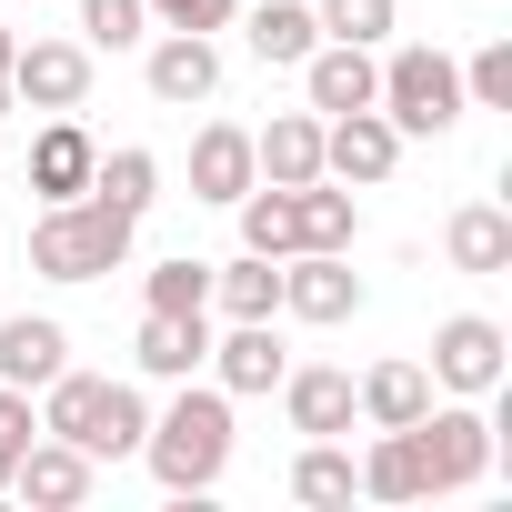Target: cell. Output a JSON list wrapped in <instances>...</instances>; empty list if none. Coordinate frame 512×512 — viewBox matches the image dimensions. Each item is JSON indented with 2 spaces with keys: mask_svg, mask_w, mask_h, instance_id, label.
<instances>
[{
  "mask_svg": "<svg viewBox=\"0 0 512 512\" xmlns=\"http://www.w3.org/2000/svg\"><path fill=\"white\" fill-rule=\"evenodd\" d=\"M352 412H362L372 432H402V422L432 412V372H422V362H372V372L352 382Z\"/></svg>",
  "mask_w": 512,
  "mask_h": 512,
  "instance_id": "ffe728a7",
  "label": "cell"
},
{
  "mask_svg": "<svg viewBox=\"0 0 512 512\" xmlns=\"http://www.w3.org/2000/svg\"><path fill=\"white\" fill-rule=\"evenodd\" d=\"M272 392H282V412H292V432H302V442H332V432H352V372L312 362V372H282Z\"/></svg>",
  "mask_w": 512,
  "mask_h": 512,
  "instance_id": "e0dca14e",
  "label": "cell"
},
{
  "mask_svg": "<svg viewBox=\"0 0 512 512\" xmlns=\"http://www.w3.org/2000/svg\"><path fill=\"white\" fill-rule=\"evenodd\" d=\"M131 231L141 221H121L111 201H41V221H31V272L41 282H101V272H121L131 262Z\"/></svg>",
  "mask_w": 512,
  "mask_h": 512,
  "instance_id": "3957f363",
  "label": "cell"
},
{
  "mask_svg": "<svg viewBox=\"0 0 512 512\" xmlns=\"http://www.w3.org/2000/svg\"><path fill=\"white\" fill-rule=\"evenodd\" d=\"M372 81H382V61L362 51V41H312V61H302V101L332 121V111H372Z\"/></svg>",
  "mask_w": 512,
  "mask_h": 512,
  "instance_id": "7c38bea8",
  "label": "cell"
},
{
  "mask_svg": "<svg viewBox=\"0 0 512 512\" xmlns=\"http://www.w3.org/2000/svg\"><path fill=\"white\" fill-rule=\"evenodd\" d=\"M91 482H101V462H91L81 442H61V432H31V452L11 462V492H21L31 512H81Z\"/></svg>",
  "mask_w": 512,
  "mask_h": 512,
  "instance_id": "ba28073f",
  "label": "cell"
},
{
  "mask_svg": "<svg viewBox=\"0 0 512 512\" xmlns=\"http://www.w3.org/2000/svg\"><path fill=\"white\" fill-rule=\"evenodd\" d=\"M11 51H21V31H11V21H0V81H11Z\"/></svg>",
  "mask_w": 512,
  "mask_h": 512,
  "instance_id": "836d02e7",
  "label": "cell"
},
{
  "mask_svg": "<svg viewBox=\"0 0 512 512\" xmlns=\"http://www.w3.org/2000/svg\"><path fill=\"white\" fill-rule=\"evenodd\" d=\"M91 161H101V141H91L71 111H51L41 141H31V191H41V201H81V191H91Z\"/></svg>",
  "mask_w": 512,
  "mask_h": 512,
  "instance_id": "4fadbf2b",
  "label": "cell"
},
{
  "mask_svg": "<svg viewBox=\"0 0 512 512\" xmlns=\"http://www.w3.org/2000/svg\"><path fill=\"white\" fill-rule=\"evenodd\" d=\"M131 362H141L151 382H191V372L211 362V322H201V312H141Z\"/></svg>",
  "mask_w": 512,
  "mask_h": 512,
  "instance_id": "2e32d148",
  "label": "cell"
},
{
  "mask_svg": "<svg viewBox=\"0 0 512 512\" xmlns=\"http://www.w3.org/2000/svg\"><path fill=\"white\" fill-rule=\"evenodd\" d=\"M31 432H41V412H31V392H11V382H0V492H11V462L31 452Z\"/></svg>",
  "mask_w": 512,
  "mask_h": 512,
  "instance_id": "1f68e13d",
  "label": "cell"
},
{
  "mask_svg": "<svg viewBox=\"0 0 512 512\" xmlns=\"http://www.w3.org/2000/svg\"><path fill=\"white\" fill-rule=\"evenodd\" d=\"M412 442H422V472H432V492H472V482L492 472V452H502L492 412H472V402H432V412L412 422Z\"/></svg>",
  "mask_w": 512,
  "mask_h": 512,
  "instance_id": "5b68a950",
  "label": "cell"
},
{
  "mask_svg": "<svg viewBox=\"0 0 512 512\" xmlns=\"http://www.w3.org/2000/svg\"><path fill=\"white\" fill-rule=\"evenodd\" d=\"M372 111L402 131V141H442L472 101H462V61L452 51H432V41H402L392 61H382V81H372Z\"/></svg>",
  "mask_w": 512,
  "mask_h": 512,
  "instance_id": "277c9868",
  "label": "cell"
},
{
  "mask_svg": "<svg viewBox=\"0 0 512 512\" xmlns=\"http://www.w3.org/2000/svg\"><path fill=\"white\" fill-rule=\"evenodd\" d=\"M51 372H71V332H61L51 312H11V322H0V382H11V392H41Z\"/></svg>",
  "mask_w": 512,
  "mask_h": 512,
  "instance_id": "9a60e30c",
  "label": "cell"
},
{
  "mask_svg": "<svg viewBox=\"0 0 512 512\" xmlns=\"http://www.w3.org/2000/svg\"><path fill=\"white\" fill-rule=\"evenodd\" d=\"M81 41L91 51H131V41H151V11L141 0H81Z\"/></svg>",
  "mask_w": 512,
  "mask_h": 512,
  "instance_id": "f546056e",
  "label": "cell"
},
{
  "mask_svg": "<svg viewBox=\"0 0 512 512\" xmlns=\"http://www.w3.org/2000/svg\"><path fill=\"white\" fill-rule=\"evenodd\" d=\"M241 41H251V61H282V71H302V61H312V41H322V21H312V0H262Z\"/></svg>",
  "mask_w": 512,
  "mask_h": 512,
  "instance_id": "cb8c5ba5",
  "label": "cell"
},
{
  "mask_svg": "<svg viewBox=\"0 0 512 512\" xmlns=\"http://www.w3.org/2000/svg\"><path fill=\"white\" fill-rule=\"evenodd\" d=\"M91 201H111L121 221H141V211L161 201V161H151V151H101V161H91Z\"/></svg>",
  "mask_w": 512,
  "mask_h": 512,
  "instance_id": "484cf974",
  "label": "cell"
},
{
  "mask_svg": "<svg viewBox=\"0 0 512 512\" xmlns=\"http://www.w3.org/2000/svg\"><path fill=\"white\" fill-rule=\"evenodd\" d=\"M141 11H151L161 31H231L241 0H141Z\"/></svg>",
  "mask_w": 512,
  "mask_h": 512,
  "instance_id": "d6a6232c",
  "label": "cell"
},
{
  "mask_svg": "<svg viewBox=\"0 0 512 512\" xmlns=\"http://www.w3.org/2000/svg\"><path fill=\"white\" fill-rule=\"evenodd\" d=\"M392 161H402V131H392L382 111H332V121H322V181L372 191V181H392Z\"/></svg>",
  "mask_w": 512,
  "mask_h": 512,
  "instance_id": "9c48e42d",
  "label": "cell"
},
{
  "mask_svg": "<svg viewBox=\"0 0 512 512\" xmlns=\"http://www.w3.org/2000/svg\"><path fill=\"white\" fill-rule=\"evenodd\" d=\"M141 462H151L161 492H211V482L231 472V392H221V382H181L171 412H151Z\"/></svg>",
  "mask_w": 512,
  "mask_h": 512,
  "instance_id": "6da1fadb",
  "label": "cell"
},
{
  "mask_svg": "<svg viewBox=\"0 0 512 512\" xmlns=\"http://www.w3.org/2000/svg\"><path fill=\"white\" fill-rule=\"evenodd\" d=\"M11 101L21 111H81L91 101V41H21L11 51Z\"/></svg>",
  "mask_w": 512,
  "mask_h": 512,
  "instance_id": "52a82bcc",
  "label": "cell"
},
{
  "mask_svg": "<svg viewBox=\"0 0 512 512\" xmlns=\"http://www.w3.org/2000/svg\"><path fill=\"white\" fill-rule=\"evenodd\" d=\"M11 111H21V101H11V81H0V121H11Z\"/></svg>",
  "mask_w": 512,
  "mask_h": 512,
  "instance_id": "e575fe53",
  "label": "cell"
},
{
  "mask_svg": "<svg viewBox=\"0 0 512 512\" xmlns=\"http://www.w3.org/2000/svg\"><path fill=\"white\" fill-rule=\"evenodd\" d=\"M251 161L262 181H322V111H272V131H251Z\"/></svg>",
  "mask_w": 512,
  "mask_h": 512,
  "instance_id": "44dd1931",
  "label": "cell"
},
{
  "mask_svg": "<svg viewBox=\"0 0 512 512\" xmlns=\"http://www.w3.org/2000/svg\"><path fill=\"white\" fill-rule=\"evenodd\" d=\"M362 492H372V502H422V492H432V472H422V442H412V422H402V432H382V442L362 452Z\"/></svg>",
  "mask_w": 512,
  "mask_h": 512,
  "instance_id": "d4e9b609",
  "label": "cell"
},
{
  "mask_svg": "<svg viewBox=\"0 0 512 512\" xmlns=\"http://www.w3.org/2000/svg\"><path fill=\"white\" fill-rule=\"evenodd\" d=\"M251 181H262V161H251V131L241 121H211L191 141V201H241Z\"/></svg>",
  "mask_w": 512,
  "mask_h": 512,
  "instance_id": "d6986e66",
  "label": "cell"
},
{
  "mask_svg": "<svg viewBox=\"0 0 512 512\" xmlns=\"http://www.w3.org/2000/svg\"><path fill=\"white\" fill-rule=\"evenodd\" d=\"M442 262L472 272V282L512 272V211H502V201H462V211L442 221Z\"/></svg>",
  "mask_w": 512,
  "mask_h": 512,
  "instance_id": "5bb4252c",
  "label": "cell"
},
{
  "mask_svg": "<svg viewBox=\"0 0 512 512\" xmlns=\"http://www.w3.org/2000/svg\"><path fill=\"white\" fill-rule=\"evenodd\" d=\"M211 312L221 322H282V262L272 251H241L231 272H211Z\"/></svg>",
  "mask_w": 512,
  "mask_h": 512,
  "instance_id": "7402d4cb",
  "label": "cell"
},
{
  "mask_svg": "<svg viewBox=\"0 0 512 512\" xmlns=\"http://www.w3.org/2000/svg\"><path fill=\"white\" fill-rule=\"evenodd\" d=\"M502 352H512V342H502V322H482V312H452V322L432 332V362H422V372H432L442 392L482 402V392H502Z\"/></svg>",
  "mask_w": 512,
  "mask_h": 512,
  "instance_id": "8992f818",
  "label": "cell"
},
{
  "mask_svg": "<svg viewBox=\"0 0 512 512\" xmlns=\"http://www.w3.org/2000/svg\"><path fill=\"white\" fill-rule=\"evenodd\" d=\"M462 101H472V111H512V41H482V51L462 61Z\"/></svg>",
  "mask_w": 512,
  "mask_h": 512,
  "instance_id": "4dcf8cb0",
  "label": "cell"
},
{
  "mask_svg": "<svg viewBox=\"0 0 512 512\" xmlns=\"http://www.w3.org/2000/svg\"><path fill=\"white\" fill-rule=\"evenodd\" d=\"M211 372H221V392L241 402V392H272V382L292 372V352H282V332H272V322H231V332L211 342Z\"/></svg>",
  "mask_w": 512,
  "mask_h": 512,
  "instance_id": "ac0fdd59",
  "label": "cell"
},
{
  "mask_svg": "<svg viewBox=\"0 0 512 512\" xmlns=\"http://www.w3.org/2000/svg\"><path fill=\"white\" fill-rule=\"evenodd\" d=\"M282 312H292V322H352V312H362L352 251H292V262H282Z\"/></svg>",
  "mask_w": 512,
  "mask_h": 512,
  "instance_id": "30bf717a",
  "label": "cell"
},
{
  "mask_svg": "<svg viewBox=\"0 0 512 512\" xmlns=\"http://www.w3.org/2000/svg\"><path fill=\"white\" fill-rule=\"evenodd\" d=\"M312 21H322V41H362V51H382L392 21H402V0H312Z\"/></svg>",
  "mask_w": 512,
  "mask_h": 512,
  "instance_id": "f1b7e54d",
  "label": "cell"
},
{
  "mask_svg": "<svg viewBox=\"0 0 512 512\" xmlns=\"http://www.w3.org/2000/svg\"><path fill=\"white\" fill-rule=\"evenodd\" d=\"M141 81H151V101H161V111L211 101V91H221V51H211V31H161V41H151V61H141Z\"/></svg>",
  "mask_w": 512,
  "mask_h": 512,
  "instance_id": "8fae6325",
  "label": "cell"
},
{
  "mask_svg": "<svg viewBox=\"0 0 512 512\" xmlns=\"http://www.w3.org/2000/svg\"><path fill=\"white\" fill-rule=\"evenodd\" d=\"M41 432L81 442L91 462H121V452H141L151 402H141L131 382H101V372H51V382H41Z\"/></svg>",
  "mask_w": 512,
  "mask_h": 512,
  "instance_id": "7a4b0ae2",
  "label": "cell"
},
{
  "mask_svg": "<svg viewBox=\"0 0 512 512\" xmlns=\"http://www.w3.org/2000/svg\"><path fill=\"white\" fill-rule=\"evenodd\" d=\"M352 492H362V462L342 452V432H332V442H302V462H292V502L332 512V502H352Z\"/></svg>",
  "mask_w": 512,
  "mask_h": 512,
  "instance_id": "4316f807",
  "label": "cell"
},
{
  "mask_svg": "<svg viewBox=\"0 0 512 512\" xmlns=\"http://www.w3.org/2000/svg\"><path fill=\"white\" fill-rule=\"evenodd\" d=\"M352 231H362L352 191H332V181H292V251H352Z\"/></svg>",
  "mask_w": 512,
  "mask_h": 512,
  "instance_id": "603a6c76",
  "label": "cell"
},
{
  "mask_svg": "<svg viewBox=\"0 0 512 512\" xmlns=\"http://www.w3.org/2000/svg\"><path fill=\"white\" fill-rule=\"evenodd\" d=\"M141 312H211V262H151L141 272Z\"/></svg>",
  "mask_w": 512,
  "mask_h": 512,
  "instance_id": "83f0119b",
  "label": "cell"
}]
</instances>
